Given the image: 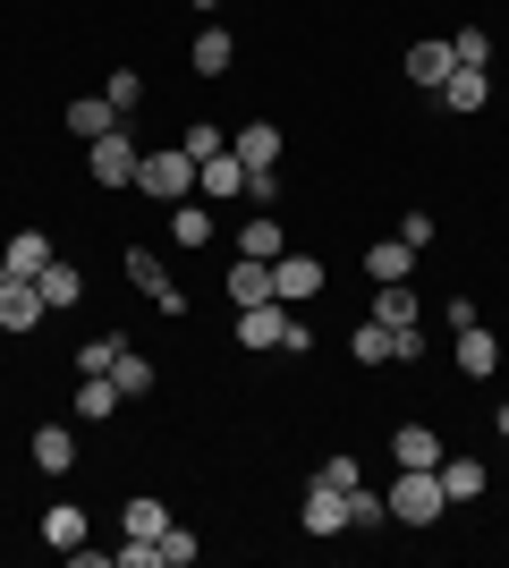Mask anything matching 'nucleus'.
Masks as SVG:
<instances>
[{
  "label": "nucleus",
  "mask_w": 509,
  "mask_h": 568,
  "mask_svg": "<svg viewBox=\"0 0 509 568\" xmlns=\"http://www.w3.org/2000/svg\"><path fill=\"white\" fill-rule=\"evenodd\" d=\"M120 272H128V281H136V288H145V297H162V288H170L162 255H145V246H128V255H120Z\"/></svg>",
  "instance_id": "29"
},
{
  "label": "nucleus",
  "mask_w": 509,
  "mask_h": 568,
  "mask_svg": "<svg viewBox=\"0 0 509 568\" xmlns=\"http://www.w3.org/2000/svg\"><path fill=\"white\" fill-rule=\"evenodd\" d=\"M441 509H450V500H441L434 467H399V475H390V518H399V526H434Z\"/></svg>",
  "instance_id": "1"
},
{
  "label": "nucleus",
  "mask_w": 509,
  "mask_h": 568,
  "mask_svg": "<svg viewBox=\"0 0 509 568\" xmlns=\"http://www.w3.org/2000/svg\"><path fill=\"white\" fill-rule=\"evenodd\" d=\"M450 69H459V60H450V43H416V51H408V85H425V94H441V85H450Z\"/></svg>",
  "instance_id": "15"
},
{
  "label": "nucleus",
  "mask_w": 509,
  "mask_h": 568,
  "mask_svg": "<svg viewBox=\"0 0 509 568\" xmlns=\"http://www.w3.org/2000/svg\"><path fill=\"white\" fill-rule=\"evenodd\" d=\"M195 187L213 195V204H238L246 195V162L238 153H213V162H195Z\"/></svg>",
  "instance_id": "11"
},
{
  "label": "nucleus",
  "mask_w": 509,
  "mask_h": 568,
  "mask_svg": "<svg viewBox=\"0 0 509 568\" xmlns=\"http://www.w3.org/2000/svg\"><path fill=\"white\" fill-rule=\"evenodd\" d=\"M170 237H179V246H187V255H195V246H213V213H204V204H170Z\"/></svg>",
  "instance_id": "25"
},
{
  "label": "nucleus",
  "mask_w": 509,
  "mask_h": 568,
  "mask_svg": "<svg viewBox=\"0 0 509 568\" xmlns=\"http://www.w3.org/2000/svg\"><path fill=\"white\" fill-rule=\"evenodd\" d=\"M179 153H187V162H213V153H230V136H221V128H204V119H195L187 136H179Z\"/></svg>",
  "instance_id": "34"
},
{
  "label": "nucleus",
  "mask_w": 509,
  "mask_h": 568,
  "mask_svg": "<svg viewBox=\"0 0 509 568\" xmlns=\"http://www.w3.org/2000/svg\"><path fill=\"white\" fill-rule=\"evenodd\" d=\"M246 204H255V213L281 204V170H246Z\"/></svg>",
  "instance_id": "38"
},
{
  "label": "nucleus",
  "mask_w": 509,
  "mask_h": 568,
  "mask_svg": "<svg viewBox=\"0 0 509 568\" xmlns=\"http://www.w3.org/2000/svg\"><path fill=\"white\" fill-rule=\"evenodd\" d=\"M111 382H120V399H145V390H153V356L120 339V356H111Z\"/></svg>",
  "instance_id": "22"
},
{
  "label": "nucleus",
  "mask_w": 509,
  "mask_h": 568,
  "mask_svg": "<svg viewBox=\"0 0 509 568\" xmlns=\"http://www.w3.org/2000/svg\"><path fill=\"white\" fill-rule=\"evenodd\" d=\"M43 544L51 551H77V544H85V509H77V500H51V509H43Z\"/></svg>",
  "instance_id": "20"
},
{
  "label": "nucleus",
  "mask_w": 509,
  "mask_h": 568,
  "mask_svg": "<svg viewBox=\"0 0 509 568\" xmlns=\"http://www.w3.org/2000/svg\"><path fill=\"white\" fill-rule=\"evenodd\" d=\"M111 128H120V111H111V102H102V94L69 102V136H85V144H94V136H111Z\"/></svg>",
  "instance_id": "24"
},
{
  "label": "nucleus",
  "mask_w": 509,
  "mask_h": 568,
  "mask_svg": "<svg viewBox=\"0 0 509 568\" xmlns=\"http://www.w3.org/2000/svg\"><path fill=\"white\" fill-rule=\"evenodd\" d=\"M365 272H374V281H408V272H416V255L399 246V237H383V246H365Z\"/></svg>",
  "instance_id": "26"
},
{
  "label": "nucleus",
  "mask_w": 509,
  "mask_h": 568,
  "mask_svg": "<svg viewBox=\"0 0 509 568\" xmlns=\"http://www.w3.org/2000/svg\"><path fill=\"white\" fill-rule=\"evenodd\" d=\"M501 475H509V458H501Z\"/></svg>",
  "instance_id": "44"
},
{
  "label": "nucleus",
  "mask_w": 509,
  "mask_h": 568,
  "mask_svg": "<svg viewBox=\"0 0 509 568\" xmlns=\"http://www.w3.org/2000/svg\"><path fill=\"white\" fill-rule=\"evenodd\" d=\"M390 467H441V433L434 425H399L390 433Z\"/></svg>",
  "instance_id": "12"
},
{
  "label": "nucleus",
  "mask_w": 509,
  "mask_h": 568,
  "mask_svg": "<svg viewBox=\"0 0 509 568\" xmlns=\"http://www.w3.org/2000/svg\"><path fill=\"white\" fill-rule=\"evenodd\" d=\"M492 433H501V442H509V407H492Z\"/></svg>",
  "instance_id": "42"
},
{
  "label": "nucleus",
  "mask_w": 509,
  "mask_h": 568,
  "mask_svg": "<svg viewBox=\"0 0 509 568\" xmlns=\"http://www.w3.org/2000/svg\"><path fill=\"white\" fill-rule=\"evenodd\" d=\"M297 526H306L315 544H332V535H348V493H339V484H323V475H315V493L297 500Z\"/></svg>",
  "instance_id": "5"
},
{
  "label": "nucleus",
  "mask_w": 509,
  "mask_h": 568,
  "mask_svg": "<svg viewBox=\"0 0 509 568\" xmlns=\"http://www.w3.org/2000/svg\"><path fill=\"white\" fill-rule=\"evenodd\" d=\"M450 60H459V69H492V34H485V26H459Z\"/></svg>",
  "instance_id": "32"
},
{
  "label": "nucleus",
  "mask_w": 509,
  "mask_h": 568,
  "mask_svg": "<svg viewBox=\"0 0 509 568\" xmlns=\"http://www.w3.org/2000/svg\"><path fill=\"white\" fill-rule=\"evenodd\" d=\"M230 60H238V43H230L221 26H204V34H195V51H187L195 77H230Z\"/></svg>",
  "instance_id": "19"
},
{
  "label": "nucleus",
  "mask_w": 509,
  "mask_h": 568,
  "mask_svg": "<svg viewBox=\"0 0 509 568\" xmlns=\"http://www.w3.org/2000/svg\"><path fill=\"white\" fill-rule=\"evenodd\" d=\"M399 246H408V255H425V246H434V213H408V221H399Z\"/></svg>",
  "instance_id": "39"
},
{
  "label": "nucleus",
  "mask_w": 509,
  "mask_h": 568,
  "mask_svg": "<svg viewBox=\"0 0 509 568\" xmlns=\"http://www.w3.org/2000/svg\"><path fill=\"white\" fill-rule=\"evenodd\" d=\"M374 323H383V332H408V323H425L416 288H408V281H374Z\"/></svg>",
  "instance_id": "10"
},
{
  "label": "nucleus",
  "mask_w": 509,
  "mask_h": 568,
  "mask_svg": "<svg viewBox=\"0 0 509 568\" xmlns=\"http://www.w3.org/2000/svg\"><path fill=\"white\" fill-rule=\"evenodd\" d=\"M187 9H221V0H187Z\"/></svg>",
  "instance_id": "43"
},
{
  "label": "nucleus",
  "mask_w": 509,
  "mask_h": 568,
  "mask_svg": "<svg viewBox=\"0 0 509 568\" xmlns=\"http://www.w3.org/2000/svg\"><path fill=\"white\" fill-rule=\"evenodd\" d=\"M230 306H272V263H255V255H238V272H230Z\"/></svg>",
  "instance_id": "16"
},
{
  "label": "nucleus",
  "mask_w": 509,
  "mask_h": 568,
  "mask_svg": "<svg viewBox=\"0 0 509 568\" xmlns=\"http://www.w3.org/2000/svg\"><path fill=\"white\" fill-rule=\"evenodd\" d=\"M348 356H357V365H383V356H390V332L374 323V314H365L357 332H348Z\"/></svg>",
  "instance_id": "31"
},
{
  "label": "nucleus",
  "mask_w": 509,
  "mask_h": 568,
  "mask_svg": "<svg viewBox=\"0 0 509 568\" xmlns=\"http://www.w3.org/2000/svg\"><path fill=\"white\" fill-rule=\"evenodd\" d=\"M230 153H238L246 170H281V128H272V119H246L238 136H230Z\"/></svg>",
  "instance_id": "9"
},
{
  "label": "nucleus",
  "mask_w": 509,
  "mask_h": 568,
  "mask_svg": "<svg viewBox=\"0 0 509 568\" xmlns=\"http://www.w3.org/2000/svg\"><path fill=\"white\" fill-rule=\"evenodd\" d=\"M120 339H128V332H102V339H85V348H77V374H111Z\"/></svg>",
  "instance_id": "35"
},
{
  "label": "nucleus",
  "mask_w": 509,
  "mask_h": 568,
  "mask_svg": "<svg viewBox=\"0 0 509 568\" xmlns=\"http://www.w3.org/2000/svg\"><path fill=\"white\" fill-rule=\"evenodd\" d=\"M434 475H441V500H476V493H485V467H476L467 450H459V458L441 450V467H434Z\"/></svg>",
  "instance_id": "21"
},
{
  "label": "nucleus",
  "mask_w": 509,
  "mask_h": 568,
  "mask_svg": "<svg viewBox=\"0 0 509 568\" xmlns=\"http://www.w3.org/2000/svg\"><path fill=\"white\" fill-rule=\"evenodd\" d=\"M492 365H501V339H492L485 323H467V332H459V374H467V382H485Z\"/></svg>",
  "instance_id": "17"
},
{
  "label": "nucleus",
  "mask_w": 509,
  "mask_h": 568,
  "mask_svg": "<svg viewBox=\"0 0 509 568\" xmlns=\"http://www.w3.org/2000/svg\"><path fill=\"white\" fill-rule=\"evenodd\" d=\"M120 568H162V544H145V535H128V544H120Z\"/></svg>",
  "instance_id": "40"
},
{
  "label": "nucleus",
  "mask_w": 509,
  "mask_h": 568,
  "mask_svg": "<svg viewBox=\"0 0 509 568\" xmlns=\"http://www.w3.org/2000/svg\"><path fill=\"white\" fill-rule=\"evenodd\" d=\"M195 551H204V544H195L187 526H162V568H187V560H195Z\"/></svg>",
  "instance_id": "36"
},
{
  "label": "nucleus",
  "mask_w": 509,
  "mask_h": 568,
  "mask_svg": "<svg viewBox=\"0 0 509 568\" xmlns=\"http://www.w3.org/2000/svg\"><path fill=\"white\" fill-rule=\"evenodd\" d=\"M136 162H145V144L128 136V119L111 128V136L85 144V170H94V187H136Z\"/></svg>",
  "instance_id": "3"
},
{
  "label": "nucleus",
  "mask_w": 509,
  "mask_h": 568,
  "mask_svg": "<svg viewBox=\"0 0 509 568\" xmlns=\"http://www.w3.org/2000/svg\"><path fill=\"white\" fill-rule=\"evenodd\" d=\"M323 484H339V493H357V484H365V467H357L348 450H332V458H323Z\"/></svg>",
  "instance_id": "37"
},
{
  "label": "nucleus",
  "mask_w": 509,
  "mask_h": 568,
  "mask_svg": "<svg viewBox=\"0 0 509 568\" xmlns=\"http://www.w3.org/2000/svg\"><path fill=\"white\" fill-rule=\"evenodd\" d=\"M34 288H43V306H51V314L85 297V281H77V272H69V263H60V255H51V272H43V281H34Z\"/></svg>",
  "instance_id": "28"
},
{
  "label": "nucleus",
  "mask_w": 509,
  "mask_h": 568,
  "mask_svg": "<svg viewBox=\"0 0 509 568\" xmlns=\"http://www.w3.org/2000/svg\"><path fill=\"white\" fill-rule=\"evenodd\" d=\"M187 187H195V162L179 144H162V153L136 162V195H153V204H187Z\"/></svg>",
  "instance_id": "4"
},
{
  "label": "nucleus",
  "mask_w": 509,
  "mask_h": 568,
  "mask_svg": "<svg viewBox=\"0 0 509 568\" xmlns=\"http://www.w3.org/2000/svg\"><path fill=\"white\" fill-rule=\"evenodd\" d=\"M162 526H170L162 500H128V509H120V535H145V544H162Z\"/></svg>",
  "instance_id": "27"
},
{
  "label": "nucleus",
  "mask_w": 509,
  "mask_h": 568,
  "mask_svg": "<svg viewBox=\"0 0 509 568\" xmlns=\"http://www.w3.org/2000/svg\"><path fill=\"white\" fill-rule=\"evenodd\" d=\"M238 255H255V263H281L289 255V230L272 213H246V230H238Z\"/></svg>",
  "instance_id": "13"
},
{
  "label": "nucleus",
  "mask_w": 509,
  "mask_h": 568,
  "mask_svg": "<svg viewBox=\"0 0 509 568\" xmlns=\"http://www.w3.org/2000/svg\"><path fill=\"white\" fill-rule=\"evenodd\" d=\"M348 526H357V535H383V526H390V500H374L357 484V493H348Z\"/></svg>",
  "instance_id": "30"
},
{
  "label": "nucleus",
  "mask_w": 509,
  "mask_h": 568,
  "mask_svg": "<svg viewBox=\"0 0 509 568\" xmlns=\"http://www.w3.org/2000/svg\"><path fill=\"white\" fill-rule=\"evenodd\" d=\"M26 450H34V467H43V475H69V467H77V433H69V425H34V442H26Z\"/></svg>",
  "instance_id": "14"
},
{
  "label": "nucleus",
  "mask_w": 509,
  "mask_h": 568,
  "mask_svg": "<svg viewBox=\"0 0 509 568\" xmlns=\"http://www.w3.org/2000/svg\"><path fill=\"white\" fill-rule=\"evenodd\" d=\"M441 102H450V111H485V102H492V77H485V69H450Z\"/></svg>",
  "instance_id": "23"
},
{
  "label": "nucleus",
  "mask_w": 509,
  "mask_h": 568,
  "mask_svg": "<svg viewBox=\"0 0 509 568\" xmlns=\"http://www.w3.org/2000/svg\"><path fill=\"white\" fill-rule=\"evenodd\" d=\"M102 102H111V111H136V102H145V77H136V69H111V85H102Z\"/></svg>",
  "instance_id": "33"
},
{
  "label": "nucleus",
  "mask_w": 509,
  "mask_h": 568,
  "mask_svg": "<svg viewBox=\"0 0 509 568\" xmlns=\"http://www.w3.org/2000/svg\"><path fill=\"white\" fill-rule=\"evenodd\" d=\"M238 339L246 348H315L306 323H297V306H281V297L272 306H238Z\"/></svg>",
  "instance_id": "2"
},
{
  "label": "nucleus",
  "mask_w": 509,
  "mask_h": 568,
  "mask_svg": "<svg viewBox=\"0 0 509 568\" xmlns=\"http://www.w3.org/2000/svg\"><path fill=\"white\" fill-rule=\"evenodd\" d=\"M315 288H323V263L315 255H281V263H272V297H281V306H306Z\"/></svg>",
  "instance_id": "8"
},
{
  "label": "nucleus",
  "mask_w": 509,
  "mask_h": 568,
  "mask_svg": "<svg viewBox=\"0 0 509 568\" xmlns=\"http://www.w3.org/2000/svg\"><path fill=\"white\" fill-rule=\"evenodd\" d=\"M0 272H9V281H43V272H51V237L43 230H18L9 246H0Z\"/></svg>",
  "instance_id": "7"
},
{
  "label": "nucleus",
  "mask_w": 509,
  "mask_h": 568,
  "mask_svg": "<svg viewBox=\"0 0 509 568\" xmlns=\"http://www.w3.org/2000/svg\"><path fill=\"white\" fill-rule=\"evenodd\" d=\"M43 288L34 281H9V272H0V332H34V323H43Z\"/></svg>",
  "instance_id": "6"
},
{
  "label": "nucleus",
  "mask_w": 509,
  "mask_h": 568,
  "mask_svg": "<svg viewBox=\"0 0 509 568\" xmlns=\"http://www.w3.org/2000/svg\"><path fill=\"white\" fill-rule=\"evenodd\" d=\"M77 416H85V425H111V416H120V382L85 374V382H77Z\"/></svg>",
  "instance_id": "18"
},
{
  "label": "nucleus",
  "mask_w": 509,
  "mask_h": 568,
  "mask_svg": "<svg viewBox=\"0 0 509 568\" xmlns=\"http://www.w3.org/2000/svg\"><path fill=\"white\" fill-rule=\"evenodd\" d=\"M390 356H399V365H416V356H425V323H408V332H390Z\"/></svg>",
  "instance_id": "41"
}]
</instances>
